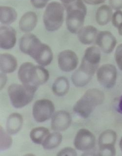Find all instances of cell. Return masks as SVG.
<instances>
[{
	"label": "cell",
	"mask_w": 122,
	"mask_h": 156,
	"mask_svg": "<svg viewBox=\"0 0 122 156\" xmlns=\"http://www.w3.org/2000/svg\"><path fill=\"white\" fill-rule=\"evenodd\" d=\"M19 47L22 52L31 56L41 66H48L53 60L51 48L42 43L33 34L26 33L23 35L20 39Z\"/></svg>",
	"instance_id": "6da1fadb"
},
{
	"label": "cell",
	"mask_w": 122,
	"mask_h": 156,
	"mask_svg": "<svg viewBox=\"0 0 122 156\" xmlns=\"http://www.w3.org/2000/svg\"><path fill=\"white\" fill-rule=\"evenodd\" d=\"M18 76L23 85L36 90L39 86L44 84L50 78L49 72L43 66H35L31 62L21 65Z\"/></svg>",
	"instance_id": "7a4b0ae2"
},
{
	"label": "cell",
	"mask_w": 122,
	"mask_h": 156,
	"mask_svg": "<svg viewBox=\"0 0 122 156\" xmlns=\"http://www.w3.org/2000/svg\"><path fill=\"white\" fill-rule=\"evenodd\" d=\"M104 93L97 89L88 90L73 107V111L84 119L88 118L96 107L104 101Z\"/></svg>",
	"instance_id": "3957f363"
},
{
	"label": "cell",
	"mask_w": 122,
	"mask_h": 156,
	"mask_svg": "<svg viewBox=\"0 0 122 156\" xmlns=\"http://www.w3.org/2000/svg\"><path fill=\"white\" fill-rule=\"evenodd\" d=\"M67 11L66 25L68 31L76 34L83 27L87 9L82 0H77L65 7Z\"/></svg>",
	"instance_id": "277c9868"
},
{
	"label": "cell",
	"mask_w": 122,
	"mask_h": 156,
	"mask_svg": "<svg viewBox=\"0 0 122 156\" xmlns=\"http://www.w3.org/2000/svg\"><path fill=\"white\" fill-rule=\"evenodd\" d=\"M64 15V8L63 5L52 2L47 5L43 15L44 27L47 31H55L63 25Z\"/></svg>",
	"instance_id": "5b68a950"
},
{
	"label": "cell",
	"mask_w": 122,
	"mask_h": 156,
	"mask_svg": "<svg viewBox=\"0 0 122 156\" xmlns=\"http://www.w3.org/2000/svg\"><path fill=\"white\" fill-rule=\"evenodd\" d=\"M36 92L23 85L17 84L9 86L8 90L11 104L16 108H22L32 101Z\"/></svg>",
	"instance_id": "8992f818"
},
{
	"label": "cell",
	"mask_w": 122,
	"mask_h": 156,
	"mask_svg": "<svg viewBox=\"0 0 122 156\" xmlns=\"http://www.w3.org/2000/svg\"><path fill=\"white\" fill-rule=\"evenodd\" d=\"M98 67L82 60L79 68L73 73L72 82L77 87H83L90 82Z\"/></svg>",
	"instance_id": "52a82bcc"
},
{
	"label": "cell",
	"mask_w": 122,
	"mask_h": 156,
	"mask_svg": "<svg viewBox=\"0 0 122 156\" xmlns=\"http://www.w3.org/2000/svg\"><path fill=\"white\" fill-rule=\"evenodd\" d=\"M54 111V105L51 101L47 99H40L34 104L32 114L36 122H43L50 119Z\"/></svg>",
	"instance_id": "ba28073f"
},
{
	"label": "cell",
	"mask_w": 122,
	"mask_h": 156,
	"mask_svg": "<svg viewBox=\"0 0 122 156\" xmlns=\"http://www.w3.org/2000/svg\"><path fill=\"white\" fill-rule=\"evenodd\" d=\"M117 140L116 132L112 130H106L102 133L98 140L101 156H115L116 150L115 144Z\"/></svg>",
	"instance_id": "9c48e42d"
},
{
	"label": "cell",
	"mask_w": 122,
	"mask_h": 156,
	"mask_svg": "<svg viewBox=\"0 0 122 156\" xmlns=\"http://www.w3.org/2000/svg\"><path fill=\"white\" fill-rule=\"evenodd\" d=\"M97 78L100 84L110 89L116 84L117 71L115 66L110 64L103 65L97 71Z\"/></svg>",
	"instance_id": "30bf717a"
},
{
	"label": "cell",
	"mask_w": 122,
	"mask_h": 156,
	"mask_svg": "<svg viewBox=\"0 0 122 156\" xmlns=\"http://www.w3.org/2000/svg\"><path fill=\"white\" fill-rule=\"evenodd\" d=\"M96 143L95 136L88 129H81L78 131L74 139V145L77 149L88 151L93 149Z\"/></svg>",
	"instance_id": "8fae6325"
},
{
	"label": "cell",
	"mask_w": 122,
	"mask_h": 156,
	"mask_svg": "<svg viewBox=\"0 0 122 156\" xmlns=\"http://www.w3.org/2000/svg\"><path fill=\"white\" fill-rule=\"evenodd\" d=\"M58 66L62 71L70 72L76 68L78 58L76 54L71 50L62 51L58 56Z\"/></svg>",
	"instance_id": "7c38bea8"
},
{
	"label": "cell",
	"mask_w": 122,
	"mask_h": 156,
	"mask_svg": "<svg viewBox=\"0 0 122 156\" xmlns=\"http://www.w3.org/2000/svg\"><path fill=\"white\" fill-rule=\"evenodd\" d=\"M95 41L100 49L106 53L112 52L117 44L116 38L111 32L106 30L98 33Z\"/></svg>",
	"instance_id": "4fadbf2b"
},
{
	"label": "cell",
	"mask_w": 122,
	"mask_h": 156,
	"mask_svg": "<svg viewBox=\"0 0 122 156\" xmlns=\"http://www.w3.org/2000/svg\"><path fill=\"white\" fill-rule=\"evenodd\" d=\"M71 122V116L69 113L65 111H59L52 116L51 128L56 131H64L69 128Z\"/></svg>",
	"instance_id": "5bb4252c"
},
{
	"label": "cell",
	"mask_w": 122,
	"mask_h": 156,
	"mask_svg": "<svg viewBox=\"0 0 122 156\" xmlns=\"http://www.w3.org/2000/svg\"><path fill=\"white\" fill-rule=\"evenodd\" d=\"M16 43V32L13 27L9 26L1 27L0 28V47L4 50H9Z\"/></svg>",
	"instance_id": "9a60e30c"
},
{
	"label": "cell",
	"mask_w": 122,
	"mask_h": 156,
	"mask_svg": "<svg viewBox=\"0 0 122 156\" xmlns=\"http://www.w3.org/2000/svg\"><path fill=\"white\" fill-rule=\"evenodd\" d=\"M38 17L36 13L29 11L23 15L19 23V29L22 32L29 33L36 27Z\"/></svg>",
	"instance_id": "2e32d148"
},
{
	"label": "cell",
	"mask_w": 122,
	"mask_h": 156,
	"mask_svg": "<svg viewBox=\"0 0 122 156\" xmlns=\"http://www.w3.org/2000/svg\"><path fill=\"white\" fill-rule=\"evenodd\" d=\"M98 30L92 26H87L82 27L78 32V38L82 44L90 45L96 40Z\"/></svg>",
	"instance_id": "e0dca14e"
},
{
	"label": "cell",
	"mask_w": 122,
	"mask_h": 156,
	"mask_svg": "<svg viewBox=\"0 0 122 156\" xmlns=\"http://www.w3.org/2000/svg\"><path fill=\"white\" fill-rule=\"evenodd\" d=\"M17 66V61L13 55L9 53L1 55L0 67L3 73H12L16 70Z\"/></svg>",
	"instance_id": "ac0fdd59"
},
{
	"label": "cell",
	"mask_w": 122,
	"mask_h": 156,
	"mask_svg": "<svg viewBox=\"0 0 122 156\" xmlns=\"http://www.w3.org/2000/svg\"><path fill=\"white\" fill-rule=\"evenodd\" d=\"M23 119L18 113H13L8 117L6 121L7 132L10 135H14L18 132L22 127Z\"/></svg>",
	"instance_id": "d6986e66"
},
{
	"label": "cell",
	"mask_w": 122,
	"mask_h": 156,
	"mask_svg": "<svg viewBox=\"0 0 122 156\" xmlns=\"http://www.w3.org/2000/svg\"><path fill=\"white\" fill-rule=\"evenodd\" d=\"M112 10L110 6L103 5L97 9L96 13V21L98 25L105 26L112 19Z\"/></svg>",
	"instance_id": "ffe728a7"
},
{
	"label": "cell",
	"mask_w": 122,
	"mask_h": 156,
	"mask_svg": "<svg viewBox=\"0 0 122 156\" xmlns=\"http://www.w3.org/2000/svg\"><path fill=\"white\" fill-rule=\"evenodd\" d=\"M69 83L64 76L59 77L55 80L52 85V91L56 95L62 97L67 94L69 89Z\"/></svg>",
	"instance_id": "44dd1931"
},
{
	"label": "cell",
	"mask_w": 122,
	"mask_h": 156,
	"mask_svg": "<svg viewBox=\"0 0 122 156\" xmlns=\"http://www.w3.org/2000/svg\"><path fill=\"white\" fill-rule=\"evenodd\" d=\"M1 22L5 25H10L17 18V13L10 6H1L0 8Z\"/></svg>",
	"instance_id": "7402d4cb"
},
{
	"label": "cell",
	"mask_w": 122,
	"mask_h": 156,
	"mask_svg": "<svg viewBox=\"0 0 122 156\" xmlns=\"http://www.w3.org/2000/svg\"><path fill=\"white\" fill-rule=\"evenodd\" d=\"M101 58V51L98 48L91 46L85 50L83 59L91 64L99 66Z\"/></svg>",
	"instance_id": "603a6c76"
},
{
	"label": "cell",
	"mask_w": 122,
	"mask_h": 156,
	"mask_svg": "<svg viewBox=\"0 0 122 156\" xmlns=\"http://www.w3.org/2000/svg\"><path fill=\"white\" fill-rule=\"evenodd\" d=\"M62 136L59 132L50 134L44 140L42 146L46 150H51L58 147L62 142Z\"/></svg>",
	"instance_id": "cb8c5ba5"
},
{
	"label": "cell",
	"mask_w": 122,
	"mask_h": 156,
	"mask_svg": "<svg viewBox=\"0 0 122 156\" xmlns=\"http://www.w3.org/2000/svg\"><path fill=\"white\" fill-rule=\"evenodd\" d=\"M50 134V131L47 128L39 127L35 128L31 130L30 137L34 143L41 144Z\"/></svg>",
	"instance_id": "d4e9b609"
},
{
	"label": "cell",
	"mask_w": 122,
	"mask_h": 156,
	"mask_svg": "<svg viewBox=\"0 0 122 156\" xmlns=\"http://www.w3.org/2000/svg\"><path fill=\"white\" fill-rule=\"evenodd\" d=\"M12 140L7 133L1 127V150H5L10 147Z\"/></svg>",
	"instance_id": "484cf974"
},
{
	"label": "cell",
	"mask_w": 122,
	"mask_h": 156,
	"mask_svg": "<svg viewBox=\"0 0 122 156\" xmlns=\"http://www.w3.org/2000/svg\"><path fill=\"white\" fill-rule=\"evenodd\" d=\"M112 23L115 27L118 28L122 24V11L117 10L114 13L112 17Z\"/></svg>",
	"instance_id": "4316f807"
},
{
	"label": "cell",
	"mask_w": 122,
	"mask_h": 156,
	"mask_svg": "<svg viewBox=\"0 0 122 156\" xmlns=\"http://www.w3.org/2000/svg\"><path fill=\"white\" fill-rule=\"evenodd\" d=\"M115 58L117 66L122 71V44L117 47L115 53Z\"/></svg>",
	"instance_id": "83f0119b"
},
{
	"label": "cell",
	"mask_w": 122,
	"mask_h": 156,
	"mask_svg": "<svg viewBox=\"0 0 122 156\" xmlns=\"http://www.w3.org/2000/svg\"><path fill=\"white\" fill-rule=\"evenodd\" d=\"M57 156H77L76 151L71 147H65L58 153Z\"/></svg>",
	"instance_id": "f1b7e54d"
},
{
	"label": "cell",
	"mask_w": 122,
	"mask_h": 156,
	"mask_svg": "<svg viewBox=\"0 0 122 156\" xmlns=\"http://www.w3.org/2000/svg\"><path fill=\"white\" fill-rule=\"evenodd\" d=\"M32 5L36 9H41L44 8L50 0H30Z\"/></svg>",
	"instance_id": "f546056e"
},
{
	"label": "cell",
	"mask_w": 122,
	"mask_h": 156,
	"mask_svg": "<svg viewBox=\"0 0 122 156\" xmlns=\"http://www.w3.org/2000/svg\"><path fill=\"white\" fill-rule=\"evenodd\" d=\"M110 6L114 10L122 9V0H109Z\"/></svg>",
	"instance_id": "4dcf8cb0"
},
{
	"label": "cell",
	"mask_w": 122,
	"mask_h": 156,
	"mask_svg": "<svg viewBox=\"0 0 122 156\" xmlns=\"http://www.w3.org/2000/svg\"><path fill=\"white\" fill-rule=\"evenodd\" d=\"M85 3L90 5H97L104 3L106 0H83Z\"/></svg>",
	"instance_id": "1f68e13d"
},
{
	"label": "cell",
	"mask_w": 122,
	"mask_h": 156,
	"mask_svg": "<svg viewBox=\"0 0 122 156\" xmlns=\"http://www.w3.org/2000/svg\"><path fill=\"white\" fill-rule=\"evenodd\" d=\"M6 80H7V77L6 75L4 73H1V89L4 87V86L6 83Z\"/></svg>",
	"instance_id": "d6a6232c"
},
{
	"label": "cell",
	"mask_w": 122,
	"mask_h": 156,
	"mask_svg": "<svg viewBox=\"0 0 122 156\" xmlns=\"http://www.w3.org/2000/svg\"><path fill=\"white\" fill-rule=\"evenodd\" d=\"M61 2H62V5L64 8L69 5L72 3H74L77 0H60Z\"/></svg>",
	"instance_id": "836d02e7"
},
{
	"label": "cell",
	"mask_w": 122,
	"mask_h": 156,
	"mask_svg": "<svg viewBox=\"0 0 122 156\" xmlns=\"http://www.w3.org/2000/svg\"><path fill=\"white\" fill-rule=\"evenodd\" d=\"M118 111L119 112L122 114V96L121 97V98L119 100V102Z\"/></svg>",
	"instance_id": "e575fe53"
},
{
	"label": "cell",
	"mask_w": 122,
	"mask_h": 156,
	"mask_svg": "<svg viewBox=\"0 0 122 156\" xmlns=\"http://www.w3.org/2000/svg\"><path fill=\"white\" fill-rule=\"evenodd\" d=\"M118 33L120 35L122 36V24L118 27Z\"/></svg>",
	"instance_id": "d590c367"
},
{
	"label": "cell",
	"mask_w": 122,
	"mask_h": 156,
	"mask_svg": "<svg viewBox=\"0 0 122 156\" xmlns=\"http://www.w3.org/2000/svg\"><path fill=\"white\" fill-rule=\"evenodd\" d=\"M120 147L121 148V150L122 151V138H121V140L120 141Z\"/></svg>",
	"instance_id": "8d00e7d4"
}]
</instances>
